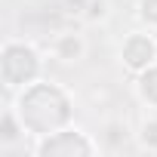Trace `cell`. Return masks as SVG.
I'll return each instance as SVG.
<instances>
[{"label": "cell", "mask_w": 157, "mask_h": 157, "mask_svg": "<svg viewBox=\"0 0 157 157\" xmlns=\"http://www.w3.org/2000/svg\"><path fill=\"white\" fill-rule=\"evenodd\" d=\"M105 13H108V3H105V0H93V3L86 6V13H83V16H86V19H96V16H99V19H105Z\"/></svg>", "instance_id": "7a4b0ae2"}, {"label": "cell", "mask_w": 157, "mask_h": 157, "mask_svg": "<svg viewBox=\"0 0 157 157\" xmlns=\"http://www.w3.org/2000/svg\"><path fill=\"white\" fill-rule=\"evenodd\" d=\"M56 56L62 62H74V59H80L83 56V40L77 37V34H65L56 40Z\"/></svg>", "instance_id": "6da1fadb"}]
</instances>
